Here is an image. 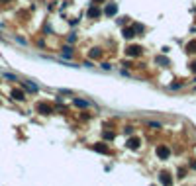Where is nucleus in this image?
<instances>
[{"label":"nucleus","instance_id":"19","mask_svg":"<svg viewBox=\"0 0 196 186\" xmlns=\"http://www.w3.org/2000/svg\"><path fill=\"white\" fill-rule=\"evenodd\" d=\"M114 135H112V131H104V139H112Z\"/></svg>","mask_w":196,"mask_h":186},{"label":"nucleus","instance_id":"21","mask_svg":"<svg viewBox=\"0 0 196 186\" xmlns=\"http://www.w3.org/2000/svg\"><path fill=\"white\" fill-rule=\"evenodd\" d=\"M190 69H192V71H194V73H196V61H194V63H192V65H190Z\"/></svg>","mask_w":196,"mask_h":186},{"label":"nucleus","instance_id":"9","mask_svg":"<svg viewBox=\"0 0 196 186\" xmlns=\"http://www.w3.org/2000/svg\"><path fill=\"white\" fill-rule=\"evenodd\" d=\"M171 180H173V178H171L169 172H163V174H161V182H163V184H171Z\"/></svg>","mask_w":196,"mask_h":186},{"label":"nucleus","instance_id":"16","mask_svg":"<svg viewBox=\"0 0 196 186\" xmlns=\"http://www.w3.org/2000/svg\"><path fill=\"white\" fill-rule=\"evenodd\" d=\"M133 29H136V33H143V26H141V24H136Z\"/></svg>","mask_w":196,"mask_h":186},{"label":"nucleus","instance_id":"11","mask_svg":"<svg viewBox=\"0 0 196 186\" xmlns=\"http://www.w3.org/2000/svg\"><path fill=\"white\" fill-rule=\"evenodd\" d=\"M24 88H26V90H32V92H35V90H38V84H33V82H26V84H24Z\"/></svg>","mask_w":196,"mask_h":186},{"label":"nucleus","instance_id":"18","mask_svg":"<svg viewBox=\"0 0 196 186\" xmlns=\"http://www.w3.org/2000/svg\"><path fill=\"white\" fill-rule=\"evenodd\" d=\"M63 53H65L67 57H71V55H73V51H71V47H65V49H63Z\"/></svg>","mask_w":196,"mask_h":186},{"label":"nucleus","instance_id":"2","mask_svg":"<svg viewBox=\"0 0 196 186\" xmlns=\"http://www.w3.org/2000/svg\"><path fill=\"white\" fill-rule=\"evenodd\" d=\"M92 149L96 151V153H102V155H108V153H110V149H108L104 143H96V145H92Z\"/></svg>","mask_w":196,"mask_h":186},{"label":"nucleus","instance_id":"12","mask_svg":"<svg viewBox=\"0 0 196 186\" xmlns=\"http://www.w3.org/2000/svg\"><path fill=\"white\" fill-rule=\"evenodd\" d=\"M155 61H157L159 65H165V67L169 65V59H167V57H161V55H159V57H157V59H155Z\"/></svg>","mask_w":196,"mask_h":186},{"label":"nucleus","instance_id":"15","mask_svg":"<svg viewBox=\"0 0 196 186\" xmlns=\"http://www.w3.org/2000/svg\"><path fill=\"white\" fill-rule=\"evenodd\" d=\"M75 106H80V108H86V106H88V102H84V100H79V98H77V100H75Z\"/></svg>","mask_w":196,"mask_h":186},{"label":"nucleus","instance_id":"7","mask_svg":"<svg viewBox=\"0 0 196 186\" xmlns=\"http://www.w3.org/2000/svg\"><path fill=\"white\" fill-rule=\"evenodd\" d=\"M12 98H14V100H18V102L26 100V98H24V92H22V90H12Z\"/></svg>","mask_w":196,"mask_h":186},{"label":"nucleus","instance_id":"20","mask_svg":"<svg viewBox=\"0 0 196 186\" xmlns=\"http://www.w3.org/2000/svg\"><path fill=\"white\" fill-rule=\"evenodd\" d=\"M124 133H127V135H131V133H133V127H126V129H124Z\"/></svg>","mask_w":196,"mask_h":186},{"label":"nucleus","instance_id":"3","mask_svg":"<svg viewBox=\"0 0 196 186\" xmlns=\"http://www.w3.org/2000/svg\"><path fill=\"white\" fill-rule=\"evenodd\" d=\"M122 35H124V39H131V37H136V29L133 28H124L122 29Z\"/></svg>","mask_w":196,"mask_h":186},{"label":"nucleus","instance_id":"13","mask_svg":"<svg viewBox=\"0 0 196 186\" xmlns=\"http://www.w3.org/2000/svg\"><path fill=\"white\" fill-rule=\"evenodd\" d=\"M100 55H102V51H100V49H90V57H92V59H98Z\"/></svg>","mask_w":196,"mask_h":186},{"label":"nucleus","instance_id":"22","mask_svg":"<svg viewBox=\"0 0 196 186\" xmlns=\"http://www.w3.org/2000/svg\"><path fill=\"white\" fill-rule=\"evenodd\" d=\"M94 2H102V0H94Z\"/></svg>","mask_w":196,"mask_h":186},{"label":"nucleus","instance_id":"14","mask_svg":"<svg viewBox=\"0 0 196 186\" xmlns=\"http://www.w3.org/2000/svg\"><path fill=\"white\" fill-rule=\"evenodd\" d=\"M186 51H190V53H196V41L188 43V45H186Z\"/></svg>","mask_w":196,"mask_h":186},{"label":"nucleus","instance_id":"4","mask_svg":"<svg viewBox=\"0 0 196 186\" xmlns=\"http://www.w3.org/2000/svg\"><path fill=\"white\" fill-rule=\"evenodd\" d=\"M157 155H159L161 159H169L171 151H169V147H163V145H161V147H157Z\"/></svg>","mask_w":196,"mask_h":186},{"label":"nucleus","instance_id":"1","mask_svg":"<svg viewBox=\"0 0 196 186\" xmlns=\"http://www.w3.org/2000/svg\"><path fill=\"white\" fill-rule=\"evenodd\" d=\"M141 51H143V49H141L139 45H131V47H127V49H126V53H127L130 57H137Z\"/></svg>","mask_w":196,"mask_h":186},{"label":"nucleus","instance_id":"8","mask_svg":"<svg viewBox=\"0 0 196 186\" xmlns=\"http://www.w3.org/2000/svg\"><path fill=\"white\" fill-rule=\"evenodd\" d=\"M116 12H118V6H116V4H108V6H106V14H108V16H114Z\"/></svg>","mask_w":196,"mask_h":186},{"label":"nucleus","instance_id":"10","mask_svg":"<svg viewBox=\"0 0 196 186\" xmlns=\"http://www.w3.org/2000/svg\"><path fill=\"white\" fill-rule=\"evenodd\" d=\"M88 16H90V18H98V16H100V10H98L96 6H92V8L88 10Z\"/></svg>","mask_w":196,"mask_h":186},{"label":"nucleus","instance_id":"6","mask_svg":"<svg viewBox=\"0 0 196 186\" xmlns=\"http://www.w3.org/2000/svg\"><path fill=\"white\" fill-rule=\"evenodd\" d=\"M38 112H41L43 116H47V114H51V106H47V104H39Z\"/></svg>","mask_w":196,"mask_h":186},{"label":"nucleus","instance_id":"5","mask_svg":"<svg viewBox=\"0 0 196 186\" xmlns=\"http://www.w3.org/2000/svg\"><path fill=\"white\" fill-rule=\"evenodd\" d=\"M139 143H141L139 137H131V139L127 141V147H130V149H137V147H139Z\"/></svg>","mask_w":196,"mask_h":186},{"label":"nucleus","instance_id":"17","mask_svg":"<svg viewBox=\"0 0 196 186\" xmlns=\"http://www.w3.org/2000/svg\"><path fill=\"white\" fill-rule=\"evenodd\" d=\"M149 126H151V127H157V129H161V124H159V121H149Z\"/></svg>","mask_w":196,"mask_h":186}]
</instances>
